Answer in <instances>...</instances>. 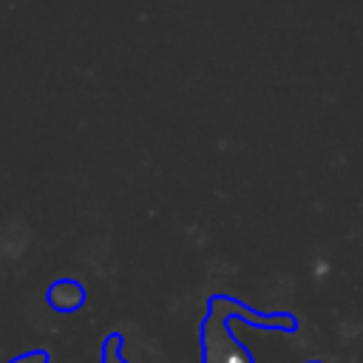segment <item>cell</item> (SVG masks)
I'll return each mask as SVG.
<instances>
[{
    "mask_svg": "<svg viewBox=\"0 0 363 363\" xmlns=\"http://www.w3.org/2000/svg\"><path fill=\"white\" fill-rule=\"evenodd\" d=\"M9 363H48V352L34 349V352H26V354H20V357H14Z\"/></svg>",
    "mask_w": 363,
    "mask_h": 363,
    "instance_id": "3957f363",
    "label": "cell"
},
{
    "mask_svg": "<svg viewBox=\"0 0 363 363\" xmlns=\"http://www.w3.org/2000/svg\"><path fill=\"white\" fill-rule=\"evenodd\" d=\"M82 303H85L82 284H77L71 278H60L48 286V306L54 312H77Z\"/></svg>",
    "mask_w": 363,
    "mask_h": 363,
    "instance_id": "6da1fadb",
    "label": "cell"
},
{
    "mask_svg": "<svg viewBox=\"0 0 363 363\" xmlns=\"http://www.w3.org/2000/svg\"><path fill=\"white\" fill-rule=\"evenodd\" d=\"M102 363H128L122 357V335L119 332H111L102 343Z\"/></svg>",
    "mask_w": 363,
    "mask_h": 363,
    "instance_id": "7a4b0ae2",
    "label": "cell"
}]
</instances>
